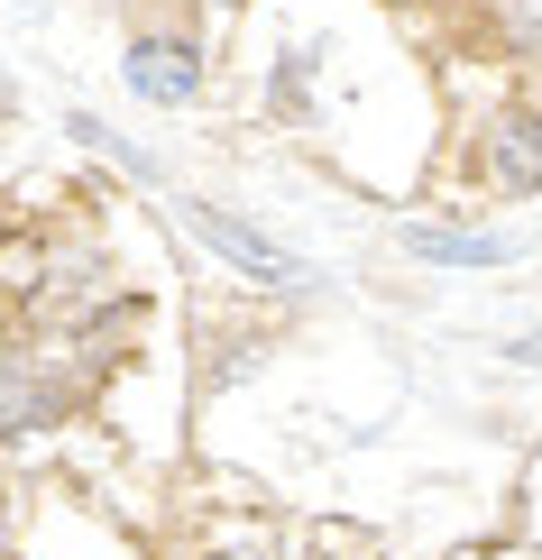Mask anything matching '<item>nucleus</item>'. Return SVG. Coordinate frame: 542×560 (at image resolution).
Returning <instances> with one entry per match:
<instances>
[{
	"instance_id": "obj_1",
	"label": "nucleus",
	"mask_w": 542,
	"mask_h": 560,
	"mask_svg": "<svg viewBox=\"0 0 542 560\" xmlns=\"http://www.w3.org/2000/svg\"><path fill=\"white\" fill-rule=\"evenodd\" d=\"M74 395H83V377L65 368V349L0 331V432H46V423H65Z\"/></svg>"
},
{
	"instance_id": "obj_2",
	"label": "nucleus",
	"mask_w": 542,
	"mask_h": 560,
	"mask_svg": "<svg viewBox=\"0 0 542 560\" xmlns=\"http://www.w3.org/2000/svg\"><path fill=\"white\" fill-rule=\"evenodd\" d=\"M129 92L138 102H194L203 92V65H194V37H138L129 46Z\"/></svg>"
},
{
	"instance_id": "obj_3",
	"label": "nucleus",
	"mask_w": 542,
	"mask_h": 560,
	"mask_svg": "<svg viewBox=\"0 0 542 560\" xmlns=\"http://www.w3.org/2000/svg\"><path fill=\"white\" fill-rule=\"evenodd\" d=\"M184 221H194V230H203L211 248H221L230 267H249L257 285H303V267L286 258V248H276V240H257V230H240V221H221L211 202H184Z\"/></svg>"
},
{
	"instance_id": "obj_4",
	"label": "nucleus",
	"mask_w": 542,
	"mask_h": 560,
	"mask_svg": "<svg viewBox=\"0 0 542 560\" xmlns=\"http://www.w3.org/2000/svg\"><path fill=\"white\" fill-rule=\"evenodd\" d=\"M487 184L542 194V110H506V120L487 129Z\"/></svg>"
},
{
	"instance_id": "obj_5",
	"label": "nucleus",
	"mask_w": 542,
	"mask_h": 560,
	"mask_svg": "<svg viewBox=\"0 0 542 560\" xmlns=\"http://www.w3.org/2000/svg\"><path fill=\"white\" fill-rule=\"evenodd\" d=\"M497 28H506L515 56H524L533 74H542V0H497Z\"/></svg>"
},
{
	"instance_id": "obj_6",
	"label": "nucleus",
	"mask_w": 542,
	"mask_h": 560,
	"mask_svg": "<svg viewBox=\"0 0 542 560\" xmlns=\"http://www.w3.org/2000/svg\"><path fill=\"white\" fill-rule=\"evenodd\" d=\"M414 248L423 258H460V267H497L506 258V240H441V230H414Z\"/></svg>"
},
{
	"instance_id": "obj_7",
	"label": "nucleus",
	"mask_w": 542,
	"mask_h": 560,
	"mask_svg": "<svg viewBox=\"0 0 542 560\" xmlns=\"http://www.w3.org/2000/svg\"><path fill=\"white\" fill-rule=\"evenodd\" d=\"M515 359H533V368H542V331H533V340H515Z\"/></svg>"
},
{
	"instance_id": "obj_8",
	"label": "nucleus",
	"mask_w": 542,
	"mask_h": 560,
	"mask_svg": "<svg viewBox=\"0 0 542 560\" xmlns=\"http://www.w3.org/2000/svg\"><path fill=\"white\" fill-rule=\"evenodd\" d=\"M0 102H10V83H0Z\"/></svg>"
},
{
	"instance_id": "obj_9",
	"label": "nucleus",
	"mask_w": 542,
	"mask_h": 560,
	"mask_svg": "<svg viewBox=\"0 0 542 560\" xmlns=\"http://www.w3.org/2000/svg\"><path fill=\"white\" fill-rule=\"evenodd\" d=\"M221 560H230V551H221Z\"/></svg>"
}]
</instances>
